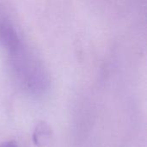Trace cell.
Returning <instances> with one entry per match:
<instances>
[{
  "mask_svg": "<svg viewBox=\"0 0 147 147\" xmlns=\"http://www.w3.org/2000/svg\"><path fill=\"white\" fill-rule=\"evenodd\" d=\"M0 44L20 87L32 96L42 95L47 88V75L8 22H0Z\"/></svg>",
  "mask_w": 147,
  "mask_h": 147,
  "instance_id": "cell-1",
  "label": "cell"
},
{
  "mask_svg": "<svg viewBox=\"0 0 147 147\" xmlns=\"http://www.w3.org/2000/svg\"><path fill=\"white\" fill-rule=\"evenodd\" d=\"M51 139V129L49 126L44 122L39 123L34 132L33 140L34 143L39 147L45 146Z\"/></svg>",
  "mask_w": 147,
  "mask_h": 147,
  "instance_id": "cell-2",
  "label": "cell"
},
{
  "mask_svg": "<svg viewBox=\"0 0 147 147\" xmlns=\"http://www.w3.org/2000/svg\"><path fill=\"white\" fill-rule=\"evenodd\" d=\"M0 147H18L17 146V144L14 141H9V142H6L4 144H2Z\"/></svg>",
  "mask_w": 147,
  "mask_h": 147,
  "instance_id": "cell-3",
  "label": "cell"
}]
</instances>
